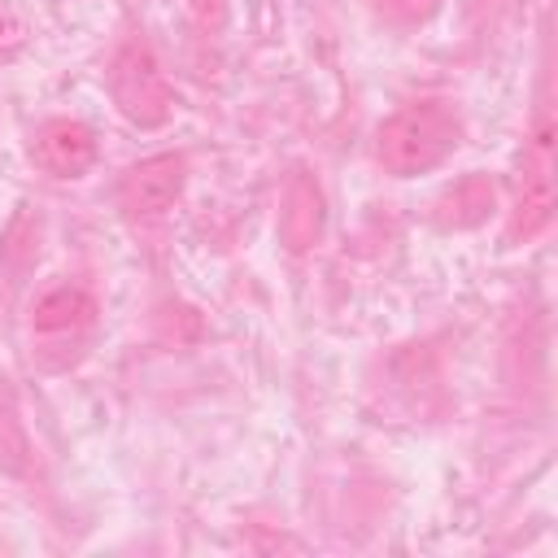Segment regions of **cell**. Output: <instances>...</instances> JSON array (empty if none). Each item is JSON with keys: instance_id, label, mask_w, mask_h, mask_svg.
<instances>
[{"instance_id": "obj_1", "label": "cell", "mask_w": 558, "mask_h": 558, "mask_svg": "<svg viewBox=\"0 0 558 558\" xmlns=\"http://www.w3.org/2000/svg\"><path fill=\"white\" fill-rule=\"evenodd\" d=\"M96 318H100V310H96L92 292H83L74 283H61V288L44 292L31 310V357H35V366H44V371L74 366L87 353L92 336H96Z\"/></svg>"}, {"instance_id": "obj_2", "label": "cell", "mask_w": 558, "mask_h": 558, "mask_svg": "<svg viewBox=\"0 0 558 558\" xmlns=\"http://www.w3.org/2000/svg\"><path fill=\"white\" fill-rule=\"evenodd\" d=\"M458 118L445 105H410L379 126V161L388 174L410 179L436 170L458 148Z\"/></svg>"}, {"instance_id": "obj_3", "label": "cell", "mask_w": 558, "mask_h": 558, "mask_svg": "<svg viewBox=\"0 0 558 558\" xmlns=\"http://www.w3.org/2000/svg\"><path fill=\"white\" fill-rule=\"evenodd\" d=\"M549 218H554V105H549V74H545L541 100H536V126H532V140L523 144V179H519L510 240L541 235Z\"/></svg>"}, {"instance_id": "obj_4", "label": "cell", "mask_w": 558, "mask_h": 558, "mask_svg": "<svg viewBox=\"0 0 558 558\" xmlns=\"http://www.w3.org/2000/svg\"><path fill=\"white\" fill-rule=\"evenodd\" d=\"M109 92L113 105L135 122V126H161L174 113V92L144 39H126L109 65Z\"/></svg>"}, {"instance_id": "obj_5", "label": "cell", "mask_w": 558, "mask_h": 558, "mask_svg": "<svg viewBox=\"0 0 558 558\" xmlns=\"http://www.w3.org/2000/svg\"><path fill=\"white\" fill-rule=\"evenodd\" d=\"M183 179H187V161L179 153L144 157L118 179V205L126 218H157L183 196Z\"/></svg>"}, {"instance_id": "obj_6", "label": "cell", "mask_w": 558, "mask_h": 558, "mask_svg": "<svg viewBox=\"0 0 558 558\" xmlns=\"http://www.w3.org/2000/svg\"><path fill=\"white\" fill-rule=\"evenodd\" d=\"M31 157L52 179H78L96 161V135L83 122H74V118H52V122H44L35 131Z\"/></svg>"}, {"instance_id": "obj_7", "label": "cell", "mask_w": 558, "mask_h": 558, "mask_svg": "<svg viewBox=\"0 0 558 558\" xmlns=\"http://www.w3.org/2000/svg\"><path fill=\"white\" fill-rule=\"evenodd\" d=\"M323 192L310 174H292L288 192H283V205H279V240L292 248V253H305L318 235H323Z\"/></svg>"}, {"instance_id": "obj_8", "label": "cell", "mask_w": 558, "mask_h": 558, "mask_svg": "<svg viewBox=\"0 0 558 558\" xmlns=\"http://www.w3.org/2000/svg\"><path fill=\"white\" fill-rule=\"evenodd\" d=\"M488 209H493V183L484 174H471L436 201V222L440 227H475Z\"/></svg>"}, {"instance_id": "obj_9", "label": "cell", "mask_w": 558, "mask_h": 558, "mask_svg": "<svg viewBox=\"0 0 558 558\" xmlns=\"http://www.w3.org/2000/svg\"><path fill=\"white\" fill-rule=\"evenodd\" d=\"M371 9H375L379 17H388V22L414 26V22H427V17L440 9V0H371Z\"/></svg>"}, {"instance_id": "obj_10", "label": "cell", "mask_w": 558, "mask_h": 558, "mask_svg": "<svg viewBox=\"0 0 558 558\" xmlns=\"http://www.w3.org/2000/svg\"><path fill=\"white\" fill-rule=\"evenodd\" d=\"M187 4H192V13H196L205 26L222 22V13H227V0H187Z\"/></svg>"}]
</instances>
